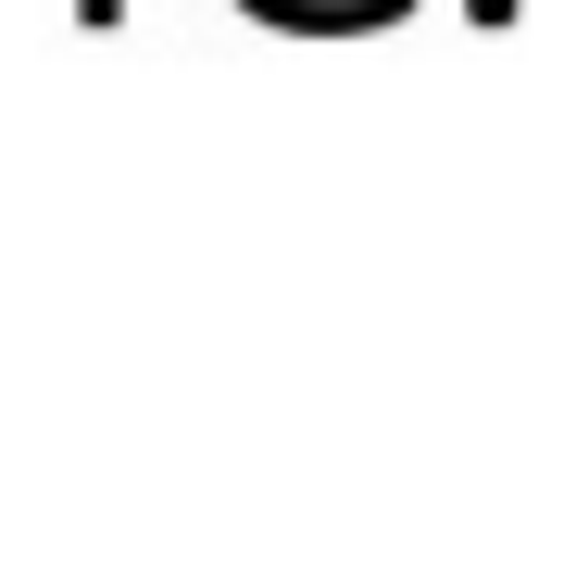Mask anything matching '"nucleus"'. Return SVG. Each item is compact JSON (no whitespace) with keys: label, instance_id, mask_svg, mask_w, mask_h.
<instances>
[{"label":"nucleus","instance_id":"obj_1","mask_svg":"<svg viewBox=\"0 0 564 564\" xmlns=\"http://www.w3.org/2000/svg\"><path fill=\"white\" fill-rule=\"evenodd\" d=\"M113 13H126V0H76V25H113Z\"/></svg>","mask_w":564,"mask_h":564}]
</instances>
